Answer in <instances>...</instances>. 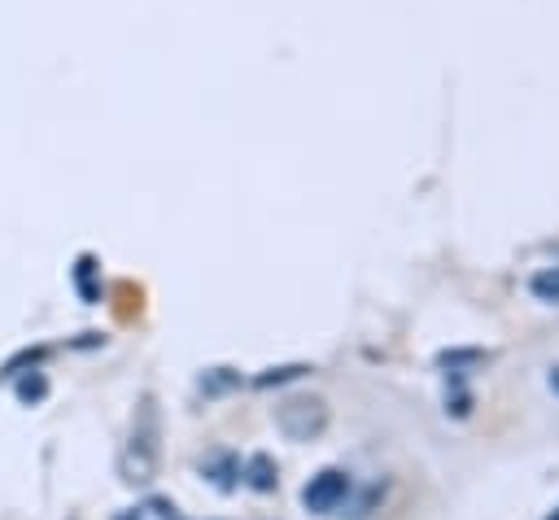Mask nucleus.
I'll return each mask as SVG.
<instances>
[{"label":"nucleus","instance_id":"f257e3e1","mask_svg":"<svg viewBox=\"0 0 559 520\" xmlns=\"http://www.w3.org/2000/svg\"><path fill=\"white\" fill-rule=\"evenodd\" d=\"M157 437H162L157 402H153V398H140L135 419H131V437H127V446H122V481H131V485H148V481H153L157 454H162Z\"/></svg>","mask_w":559,"mask_h":520},{"label":"nucleus","instance_id":"f03ea898","mask_svg":"<svg viewBox=\"0 0 559 520\" xmlns=\"http://www.w3.org/2000/svg\"><path fill=\"white\" fill-rule=\"evenodd\" d=\"M275 428L288 441H314L328 428V402L319 393H293L275 406Z\"/></svg>","mask_w":559,"mask_h":520},{"label":"nucleus","instance_id":"7ed1b4c3","mask_svg":"<svg viewBox=\"0 0 559 520\" xmlns=\"http://www.w3.org/2000/svg\"><path fill=\"white\" fill-rule=\"evenodd\" d=\"M349 472H341V468H323V472H314L306 485H301V507L306 511H314V516H328V511H336L345 498H349Z\"/></svg>","mask_w":559,"mask_h":520},{"label":"nucleus","instance_id":"20e7f679","mask_svg":"<svg viewBox=\"0 0 559 520\" xmlns=\"http://www.w3.org/2000/svg\"><path fill=\"white\" fill-rule=\"evenodd\" d=\"M70 280H74V293H79V302H87V306H96L100 302V262L92 258V253H79V262H74V271H70Z\"/></svg>","mask_w":559,"mask_h":520},{"label":"nucleus","instance_id":"39448f33","mask_svg":"<svg viewBox=\"0 0 559 520\" xmlns=\"http://www.w3.org/2000/svg\"><path fill=\"white\" fill-rule=\"evenodd\" d=\"M240 481H245L249 489H258V494H271V489L280 485V468H275L271 454H249V459L240 463Z\"/></svg>","mask_w":559,"mask_h":520},{"label":"nucleus","instance_id":"423d86ee","mask_svg":"<svg viewBox=\"0 0 559 520\" xmlns=\"http://www.w3.org/2000/svg\"><path fill=\"white\" fill-rule=\"evenodd\" d=\"M9 380H13V398H17L22 406H39V402L48 398V376H44L39 367H26V371H13Z\"/></svg>","mask_w":559,"mask_h":520},{"label":"nucleus","instance_id":"0eeeda50","mask_svg":"<svg viewBox=\"0 0 559 520\" xmlns=\"http://www.w3.org/2000/svg\"><path fill=\"white\" fill-rule=\"evenodd\" d=\"M218 489H236L240 485V459L236 454H223V459H214V463H205L201 468Z\"/></svg>","mask_w":559,"mask_h":520},{"label":"nucleus","instance_id":"6e6552de","mask_svg":"<svg viewBox=\"0 0 559 520\" xmlns=\"http://www.w3.org/2000/svg\"><path fill=\"white\" fill-rule=\"evenodd\" d=\"M118 520H179V516H175V503H170V498H148V503L131 507V511L118 516Z\"/></svg>","mask_w":559,"mask_h":520},{"label":"nucleus","instance_id":"1a4fd4ad","mask_svg":"<svg viewBox=\"0 0 559 520\" xmlns=\"http://www.w3.org/2000/svg\"><path fill=\"white\" fill-rule=\"evenodd\" d=\"M310 367L306 363H284V367H266L262 376H253L258 389H271V385H288V380H301Z\"/></svg>","mask_w":559,"mask_h":520},{"label":"nucleus","instance_id":"9d476101","mask_svg":"<svg viewBox=\"0 0 559 520\" xmlns=\"http://www.w3.org/2000/svg\"><path fill=\"white\" fill-rule=\"evenodd\" d=\"M231 385H240V371H231V367H210V371L201 376V389H205V393H223V389H231Z\"/></svg>","mask_w":559,"mask_h":520},{"label":"nucleus","instance_id":"9b49d317","mask_svg":"<svg viewBox=\"0 0 559 520\" xmlns=\"http://www.w3.org/2000/svg\"><path fill=\"white\" fill-rule=\"evenodd\" d=\"M528 288H533L542 302H559V267H550V271H537Z\"/></svg>","mask_w":559,"mask_h":520},{"label":"nucleus","instance_id":"f8f14e48","mask_svg":"<svg viewBox=\"0 0 559 520\" xmlns=\"http://www.w3.org/2000/svg\"><path fill=\"white\" fill-rule=\"evenodd\" d=\"M550 385H555V389H559V367H550Z\"/></svg>","mask_w":559,"mask_h":520},{"label":"nucleus","instance_id":"ddd939ff","mask_svg":"<svg viewBox=\"0 0 559 520\" xmlns=\"http://www.w3.org/2000/svg\"><path fill=\"white\" fill-rule=\"evenodd\" d=\"M555 520H559V516H555Z\"/></svg>","mask_w":559,"mask_h":520}]
</instances>
